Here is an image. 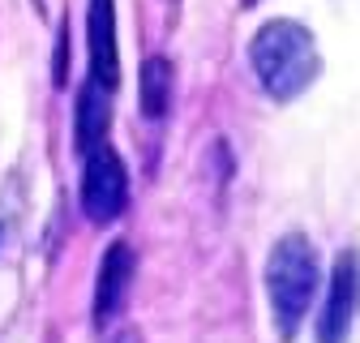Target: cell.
Listing matches in <instances>:
<instances>
[{
  "label": "cell",
  "mask_w": 360,
  "mask_h": 343,
  "mask_svg": "<svg viewBox=\"0 0 360 343\" xmlns=\"http://www.w3.org/2000/svg\"><path fill=\"white\" fill-rule=\"evenodd\" d=\"M249 60H253L262 91L279 103L304 95L313 77L322 73V56H318V43H313L309 26L292 22V18L266 22L249 43Z\"/></svg>",
  "instance_id": "6da1fadb"
},
{
  "label": "cell",
  "mask_w": 360,
  "mask_h": 343,
  "mask_svg": "<svg viewBox=\"0 0 360 343\" xmlns=\"http://www.w3.org/2000/svg\"><path fill=\"white\" fill-rule=\"evenodd\" d=\"M266 296H270V318L283 343L296 339L313 296H318V253H313L304 232H288L275 240L266 257Z\"/></svg>",
  "instance_id": "7a4b0ae2"
},
{
  "label": "cell",
  "mask_w": 360,
  "mask_h": 343,
  "mask_svg": "<svg viewBox=\"0 0 360 343\" xmlns=\"http://www.w3.org/2000/svg\"><path fill=\"white\" fill-rule=\"evenodd\" d=\"M129 206V172L116 146H95L82 163V214L90 224H116Z\"/></svg>",
  "instance_id": "3957f363"
},
{
  "label": "cell",
  "mask_w": 360,
  "mask_h": 343,
  "mask_svg": "<svg viewBox=\"0 0 360 343\" xmlns=\"http://www.w3.org/2000/svg\"><path fill=\"white\" fill-rule=\"evenodd\" d=\"M356 309H360V257L356 249H343L330 271V292L318 318V343H347Z\"/></svg>",
  "instance_id": "277c9868"
},
{
  "label": "cell",
  "mask_w": 360,
  "mask_h": 343,
  "mask_svg": "<svg viewBox=\"0 0 360 343\" xmlns=\"http://www.w3.org/2000/svg\"><path fill=\"white\" fill-rule=\"evenodd\" d=\"M86 60H90V82H99L103 91H116L120 56H116V5L112 0H90V9H86Z\"/></svg>",
  "instance_id": "5b68a950"
},
{
  "label": "cell",
  "mask_w": 360,
  "mask_h": 343,
  "mask_svg": "<svg viewBox=\"0 0 360 343\" xmlns=\"http://www.w3.org/2000/svg\"><path fill=\"white\" fill-rule=\"evenodd\" d=\"M133 283V249L124 240H116L103 253V266H99V283H95V326H108L120 309H124V296Z\"/></svg>",
  "instance_id": "8992f818"
},
{
  "label": "cell",
  "mask_w": 360,
  "mask_h": 343,
  "mask_svg": "<svg viewBox=\"0 0 360 343\" xmlns=\"http://www.w3.org/2000/svg\"><path fill=\"white\" fill-rule=\"evenodd\" d=\"M108 99L112 91H103L99 82H86L82 95H77V146L82 155H90L95 146H103V134H108Z\"/></svg>",
  "instance_id": "52a82bcc"
},
{
  "label": "cell",
  "mask_w": 360,
  "mask_h": 343,
  "mask_svg": "<svg viewBox=\"0 0 360 343\" xmlns=\"http://www.w3.org/2000/svg\"><path fill=\"white\" fill-rule=\"evenodd\" d=\"M172 108V60L167 56H150L142 65V112L150 120L167 116Z\"/></svg>",
  "instance_id": "ba28073f"
},
{
  "label": "cell",
  "mask_w": 360,
  "mask_h": 343,
  "mask_svg": "<svg viewBox=\"0 0 360 343\" xmlns=\"http://www.w3.org/2000/svg\"><path fill=\"white\" fill-rule=\"evenodd\" d=\"M108 343H142V335L133 330V326H124V330H116V335H112Z\"/></svg>",
  "instance_id": "9c48e42d"
},
{
  "label": "cell",
  "mask_w": 360,
  "mask_h": 343,
  "mask_svg": "<svg viewBox=\"0 0 360 343\" xmlns=\"http://www.w3.org/2000/svg\"><path fill=\"white\" fill-rule=\"evenodd\" d=\"M245 5H253V0H245Z\"/></svg>",
  "instance_id": "30bf717a"
}]
</instances>
